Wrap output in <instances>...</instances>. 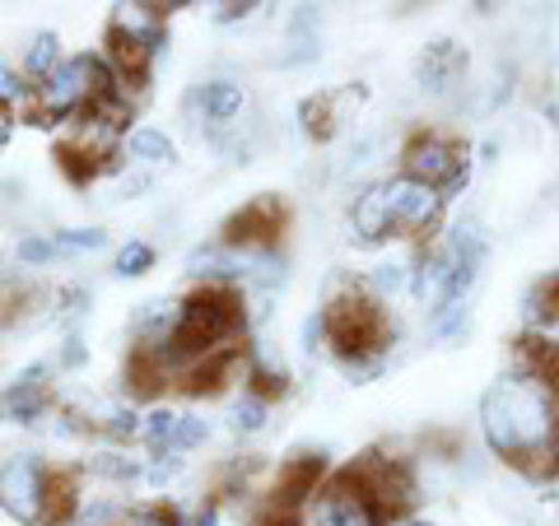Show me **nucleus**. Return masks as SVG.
<instances>
[{"instance_id":"obj_1","label":"nucleus","mask_w":559,"mask_h":526,"mask_svg":"<svg viewBox=\"0 0 559 526\" xmlns=\"http://www.w3.org/2000/svg\"><path fill=\"white\" fill-rule=\"evenodd\" d=\"M480 433L495 457L536 480L559 476V392L546 378H503L480 401Z\"/></svg>"},{"instance_id":"obj_2","label":"nucleus","mask_w":559,"mask_h":526,"mask_svg":"<svg viewBox=\"0 0 559 526\" xmlns=\"http://www.w3.org/2000/svg\"><path fill=\"white\" fill-rule=\"evenodd\" d=\"M238 331H242V294L229 285H205L182 303V318L164 349V363L173 373H187V368H197L201 359L234 349L229 340Z\"/></svg>"},{"instance_id":"obj_3","label":"nucleus","mask_w":559,"mask_h":526,"mask_svg":"<svg viewBox=\"0 0 559 526\" xmlns=\"http://www.w3.org/2000/svg\"><path fill=\"white\" fill-rule=\"evenodd\" d=\"M322 331L345 363H382V349L392 345L382 298H373L369 289H345L331 298V308L322 312Z\"/></svg>"},{"instance_id":"obj_4","label":"nucleus","mask_w":559,"mask_h":526,"mask_svg":"<svg viewBox=\"0 0 559 526\" xmlns=\"http://www.w3.org/2000/svg\"><path fill=\"white\" fill-rule=\"evenodd\" d=\"M117 84L108 65L94 57H66L43 84H33V117H70L90 112L103 94H112Z\"/></svg>"},{"instance_id":"obj_5","label":"nucleus","mask_w":559,"mask_h":526,"mask_svg":"<svg viewBox=\"0 0 559 526\" xmlns=\"http://www.w3.org/2000/svg\"><path fill=\"white\" fill-rule=\"evenodd\" d=\"M168 5H117L108 20V47L117 61V75L131 80V89L145 84L150 57L164 43V24H168Z\"/></svg>"},{"instance_id":"obj_6","label":"nucleus","mask_w":559,"mask_h":526,"mask_svg":"<svg viewBox=\"0 0 559 526\" xmlns=\"http://www.w3.org/2000/svg\"><path fill=\"white\" fill-rule=\"evenodd\" d=\"M47 480L51 470L33 457V452H20L0 466V507L24 522V526H43V513H47Z\"/></svg>"},{"instance_id":"obj_7","label":"nucleus","mask_w":559,"mask_h":526,"mask_svg":"<svg viewBox=\"0 0 559 526\" xmlns=\"http://www.w3.org/2000/svg\"><path fill=\"white\" fill-rule=\"evenodd\" d=\"M401 164H406V178L425 187H457L466 178V150L448 135H415Z\"/></svg>"},{"instance_id":"obj_8","label":"nucleus","mask_w":559,"mask_h":526,"mask_svg":"<svg viewBox=\"0 0 559 526\" xmlns=\"http://www.w3.org/2000/svg\"><path fill=\"white\" fill-rule=\"evenodd\" d=\"M280 234H285V205L275 196H257L242 210H234L219 242L229 252H271L280 242Z\"/></svg>"},{"instance_id":"obj_9","label":"nucleus","mask_w":559,"mask_h":526,"mask_svg":"<svg viewBox=\"0 0 559 526\" xmlns=\"http://www.w3.org/2000/svg\"><path fill=\"white\" fill-rule=\"evenodd\" d=\"M349 476L369 489V499L378 503L382 517H396V513H406V507L415 503V485L406 476V466L392 462V457H378V452H369L359 466H349Z\"/></svg>"},{"instance_id":"obj_10","label":"nucleus","mask_w":559,"mask_h":526,"mask_svg":"<svg viewBox=\"0 0 559 526\" xmlns=\"http://www.w3.org/2000/svg\"><path fill=\"white\" fill-rule=\"evenodd\" d=\"M388 517L378 513V503L369 499V489H364L355 476H336L322 494H318V526H382Z\"/></svg>"},{"instance_id":"obj_11","label":"nucleus","mask_w":559,"mask_h":526,"mask_svg":"<svg viewBox=\"0 0 559 526\" xmlns=\"http://www.w3.org/2000/svg\"><path fill=\"white\" fill-rule=\"evenodd\" d=\"M388 187V205H392V229L396 234H425L439 224L443 215V196H439V187H425V182H415V178H392V182H382Z\"/></svg>"},{"instance_id":"obj_12","label":"nucleus","mask_w":559,"mask_h":526,"mask_svg":"<svg viewBox=\"0 0 559 526\" xmlns=\"http://www.w3.org/2000/svg\"><path fill=\"white\" fill-rule=\"evenodd\" d=\"M140 438L154 447V452H187L205 438V425L191 415H173V410H154L145 425H140Z\"/></svg>"},{"instance_id":"obj_13","label":"nucleus","mask_w":559,"mask_h":526,"mask_svg":"<svg viewBox=\"0 0 559 526\" xmlns=\"http://www.w3.org/2000/svg\"><path fill=\"white\" fill-rule=\"evenodd\" d=\"M318 476H322V457H299L289 462L285 470H280L275 480V499L271 507H280V513H294L308 494H318Z\"/></svg>"},{"instance_id":"obj_14","label":"nucleus","mask_w":559,"mask_h":526,"mask_svg":"<svg viewBox=\"0 0 559 526\" xmlns=\"http://www.w3.org/2000/svg\"><path fill=\"white\" fill-rule=\"evenodd\" d=\"M349 224H355V234L359 242H382V238H392V205H388V187H369L364 196L355 201V210H349Z\"/></svg>"},{"instance_id":"obj_15","label":"nucleus","mask_w":559,"mask_h":526,"mask_svg":"<svg viewBox=\"0 0 559 526\" xmlns=\"http://www.w3.org/2000/svg\"><path fill=\"white\" fill-rule=\"evenodd\" d=\"M43 373H47L43 363H38V368H28V373L14 382L5 396H0V410H5L10 419H20V425H33V419L47 410V382H43Z\"/></svg>"},{"instance_id":"obj_16","label":"nucleus","mask_w":559,"mask_h":526,"mask_svg":"<svg viewBox=\"0 0 559 526\" xmlns=\"http://www.w3.org/2000/svg\"><path fill=\"white\" fill-rule=\"evenodd\" d=\"M457 70H462V51L452 47V43H433L425 57H419V84L433 94H443L452 80H457Z\"/></svg>"},{"instance_id":"obj_17","label":"nucleus","mask_w":559,"mask_h":526,"mask_svg":"<svg viewBox=\"0 0 559 526\" xmlns=\"http://www.w3.org/2000/svg\"><path fill=\"white\" fill-rule=\"evenodd\" d=\"M349 98L359 103V94H336V98L318 94V98H308L304 103V131L312 140H331V135H336V127H341V108H345Z\"/></svg>"},{"instance_id":"obj_18","label":"nucleus","mask_w":559,"mask_h":526,"mask_svg":"<svg viewBox=\"0 0 559 526\" xmlns=\"http://www.w3.org/2000/svg\"><path fill=\"white\" fill-rule=\"evenodd\" d=\"M201 112H205L210 127H229V121L242 112V89L234 80L205 84V89H201Z\"/></svg>"},{"instance_id":"obj_19","label":"nucleus","mask_w":559,"mask_h":526,"mask_svg":"<svg viewBox=\"0 0 559 526\" xmlns=\"http://www.w3.org/2000/svg\"><path fill=\"white\" fill-rule=\"evenodd\" d=\"M80 507V494H75V476L70 470H51L47 480V513H43V526H66L75 517Z\"/></svg>"},{"instance_id":"obj_20","label":"nucleus","mask_w":559,"mask_h":526,"mask_svg":"<svg viewBox=\"0 0 559 526\" xmlns=\"http://www.w3.org/2000/svg\"><path fill=\"white\" fill-rule=\"evenodd\" d=\"M61 61H66V57H61L57 33H38V38L28 43V51H24V75H28L33 84H43Z\"/></svg>"},{"instance_id":"obj_21","label":"nucleus","mask_w":559,"mask_h":526,"mask_svg":"<svg viewBox=\"0 0 559 526\" xmlns=\"http://www.w3.org/2000/svg\"><path fill=\"white\" fill-rule=\"evenodd\" d=\"M127 150H131V159H145V164H164L173 159V140L164 131H150V127H140L127 135Z\"/></svg>"},{"instance_id":"obj_22","label":"nucleus","mask_w":559,"mask_h":526,"mask_svg":"<svg viewBox=\"0 0 559 526\" xmlns=\"http://www.w3.org/2000/svg\"><path fill=\"white\" fill-rule=\"evenodd\" d=\"M248 382H252L248 396H257V401H271V396H285L289 392V373H285V368L261 363V359L248 368Z\"/></svg>"},{"instance_id":"obj_23","label":"nucleus","mask_w":559,"mask_h":526,"mask_svg":"<svg viewBox=\"0 0 559 526\" xmlns=\"http://www.w3.org/2000/svg\"><path fill=\"white\" fill-rule=\"evenodd\" d=\"M406 285H411V266H406V261H382V266L373 271V279H369V294L373 298H396Z\"/></svg>"},{"instance_id":"obj_24","label":"nucleus","mask_w":559,"mask_h":526,"mask_svg":"<svg viewBox=\"0 0 559 526\" xmlns=\"http://www.w3.org/2000/svg\"><path fill=\"white\" fill-rule=\"evenodd\" d=\"M150 266H154V248H150V242H127V248L117 252V275H121V279L145 275Z\"/></svg>"},{"instance_id":"obj_25","label":"nucleus","mask_w":559,"mask_h":526,"mask_svg":"<svg viewBox=\"0 0 559 526\" xmlns=\"http://www.w3.org/2000/svg\"><path fill=\"white\" fill-rule=\"evenodd\" d=\"M51 242L66 248V252H98L103 242H108V234H103V229H66V234H57Z\"/></svg>"},{"instance_id":"obj_26","label":"nucleus","mask_w":559,"mask_h":526,"mask_svg":"<svg viewBox=\"0 0 559 526\" xmlns=\"http://www.w3.org/2000/svg\"><path fill=\"white\" fill-rule=\"evenodd\" d=\"M462 318H466V308H462V303L433 308V336H457V331H462Z\"/></svg>"},{"instance_id":"obj_27","label":"nucleus","mask_w":559,"mask_h":526,"mask_svg":"<svg viewBox=\"0 0 559 526\" xmlns=\"http://www.w3.org/2000/svg\"><path fill=\"white\" fill-rule=\"evenodd\" d=\"M234 425L238 429H261V425H266V401H257V396H248V401H242V406H238V415H234Z\"/></svg>"},{"instance_id":"obj_28","label":"nucleus","mask_w":559,"mask_h":526,"mask_svg":"<svg viewBox=\"0 0 559 526\" xmlns=\"http://www.w3.org/2000/svg\"><path fill=\"white\" fill-rule=\"evenodd\" d=\"M57 252V242H43V238H28L20 242V261H28V266H43V261Z\"/></svg>"},{"instance_id":"obj_29","label":"nucleus","mask_w":559,"mask_h":526,"mask_svg":"<svg viewBox=\"0 0 559 526\" xmlns=\"http://www.w3.org/2000/svg\"><path fill=\"white\" fill-rule=\"evenodd\" d=\"M257 526H299V517H294V513H280V507H266V517H261Z\"/></svg>"},{"instance_id":"obj_30","label":"nucleus","mask_w":559,"mask_h":526,"mask_svg":"<svg viewBox=\"0 0 559 526\" xmlns=\"http://www.w3.org/2000/svg\"><path fill=\"white\" fill-rule=\"evenodd\" d=\"M252 5H219V14H215V20L219 24H229V20H242V14H248Z\"/></svg>"},{"instance_id":"obj_31","label":"nucleus","mask_w":559,"mask_h":526,"mask_svg":"<svg viewBox=\"0 0 559 526\" xmlns=\"http://www.w3.org/2000/svg\"><path fill=\"white\" fill-rule=\"evenodd\" d=\"M84 359V349H80V340H66V363H80Z\"/></svg>"},{"instance_id":"obj_32","label":"nucleus","mask_w":559,"mask_h":526,"mask_svg":"<svg viewBox=\"0 0 559 526\" xmlns=\"http://www.w3.org/2000/svg\"><path fill=\"white\" fill-rule=\"evenodd\" d=\"M406 526H429V522H406Z\"/></svg>"}]
</instances>
